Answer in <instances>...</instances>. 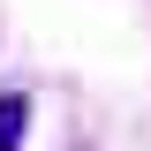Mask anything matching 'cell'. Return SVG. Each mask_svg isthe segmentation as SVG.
Wrapping results in <instances>:
<instances>
[{
	"mask_svg": "<svg viewBox=\"0 0 151 151\" xmlns=\"http://www.w3.org/2000/svg\"><path fill=\"white\" fill-rule=\"evenodd\" d=\"M23 129H30V98L23 91H0V151H15Z\"/></svg>",
	"mask_w": 151,
	"mask_h": 151,
	"instance_id": "1",
	"label": "cell"
}]
</instances>
